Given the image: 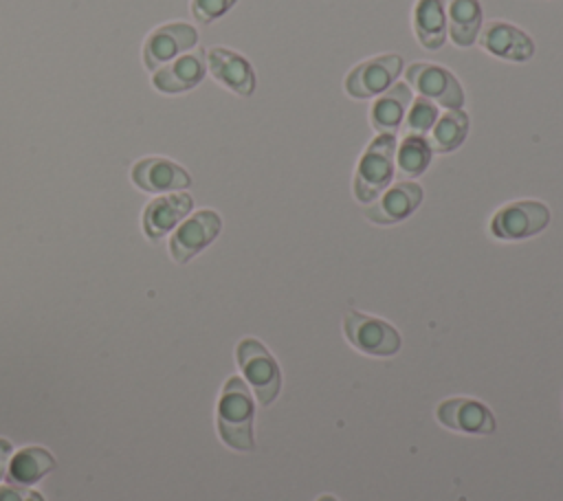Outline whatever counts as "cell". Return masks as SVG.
<instances>
[{
	"label": "cell",
	"mask_w": 563,
	"mask_h": 501,
	"mask_svg": "<svg viewBox=\"0 0 563 501\" xmlns=\"http://www.w3.org/2000/svg\"><path fill=\"white\" fill-rule=\"evenodd\" d=\"M253 415H255V404L246 382L238 376H231L224 382L222 396L218 400L220 439L233 450H242V453L253 450L255 448Z\"/></svg>",
	"instance_id": "obj_1"
},
{
	"label": "cell",
	"mask_w": 563,
	"mask_h": 501,
	"mask_svg": "<svg viewBox=\"0 0 563 501\" xmlns=\"http://www.w3.org/2000/svg\"><path fill=\"white\" fill-rule=\"evenodd\" d=\"M396 174V134H378L361 156L354 174V198L372 204L391 182Z\"/></svg>",
	"instance_id": "obj_2"
},
{
	"label": "cell",
	"mask_w": 563,
	"mask_h": 501,
	"mask_svg": "<svg viewBox=\"0 0 563 501\" xmlns=\"http://www.w3.org/2000/svg\"><path fill=\"white\" fill-rule=\"evenodd\" d=\"M235 358L244 378L253 387L257 402L262 407L273 404L282 389V371L264 343L251 336L242 338L235 347Z\"/></svg>",
	"instance_id": "obj_3"
},
{
	"label": "cell",
	"mask_w": 563,
	"mask_h": 501,
	"mask_svg": "<svg viewBox=\"0 0 563 501\" xmlns=\"http://www.w3.org/2000/svg\"><path fill=\"white\" fill-rule=\"evenodd\" d=\"M343 332L350 345L367 356H394L402 345L394 325L356 310L345 312Z\"/></svg>",
	"instance_id": "obj_4"
},
{
	"label": "cell",
	"mask_w": 563,
	"mask_h": 501,
	"mask_svg": "<svg viewBox=\"0 0 563 501\" xmlns=\"http://www.w3.org/2000/svg\"><path fill=\"white\" fill-rule=\"evenodd\" d=\"M550 224V209L539 200H517L501 207L490 220V233L499 240H526Z\"/></svg>",
	"instance_id": "obj_5"
},
{
	"label": "cell",
	"mask_w": 563,
	"mask_h": 501,
	"mask_svg": "<svg viewBox=\"0 0 563 501\" xmlns=\"http://www.w3.org/2000/svg\"><path fill=\"white\" fill-rule=\"evenodd\" d=\"M407 84L420 92V97L444 105L446 110H460L464 105V90L455 75L438 64L416 62L407 68Z\"/></svg>",
	"instance_id": "obj_6"
},
{
	"label": "cell",
	"mask_w": 563,
	"mask_h": 501,
	"mask_svg": "<svg viewBox=\"0 0 563 501\" xmlns=\"http://www.w3.org/2000/svg\"><path fill=\"white\" fill-rule=\"evenodd\" d=\"M400 73H402L400 55L372 57L356 64L347 73L343 88L352 99H369V97L383 94L391 84H396Z\"/></svg>",
	"instance_id": "obj_7"
},
{
	"label": "cell",
	"mask_w": 563,
	"mask_h": 501,
	"mask_svg": "<svg viewBox=\"0 0 563 501\" xmlns=\"http://www.w3.org/2000/svg\"><path fill=\"white\" fill-rule=\"evenodd\" d=\"M198 44V31L187 22H167L150 31L143 42V64L152 73L163 68L176 55L191 51Z\"/></svg>",
	"instance_id": "obj_8"
},
{
	"label": "cell",
	"mask_w": 563,
	"mask_h": 501,
	"mask_svg": "<svg viewBox=\"0 0 563 501\" xmlns=\"http://www.w3.org/2000/svg\"><path fill=\"white\" fill-rule=\"evenodd\" d=\"M222 229V220L216 211L202 209L187 218L169 237V255L178 264H187L202 248H207Z\"/></svg>",
	"instance_id": "obj_9"
},
{
	"label": "cell",
	"mask_w": 563,
	"mask_h": 501,
	"mask_svg": "<svg viewBox=\"0 0 563 501\" xmlns=\"http://www.w3.org/2000/svg\"><path fill=\"white\" fill-rule=\"evenodd\" d=\"M435 417L442 426L468 435H490L497 428L493 411L473 398L442 400L435 409Z\"/></svg>",
	"instance_id": "obj_10"
},
{
	"label": "cell",
	"mask_w": 563,
	"mask_h": 501,
	"mask_svg": "<svg viewBox=\"0 0 563 501\" xmlns=\"http://www.w3.org/2000/svg\"><path fill=\"white\" fill-rule=\"evenodd\" d=\"M132 182L147 193L183 191L191 185V176L178 163L163 156H147L132 165Z\"/></svg>",
	"instance_id": "obj_11"
},
{
	"label": "cell",
	"mask_w": 563,
	"mask_h": 501,
	"mask_svg": "<svg viewBox=\"0 0 563 501\" xmlns=\"http://www.w3.org/2000/svg\"><path fill=\"white\" fill-rule=\"evenodd\" d=\"M207 57V70L213 75L216 81H220L224 88L240 97H251L255 90V73L242 55L227 46H213L205 53Z\"/></svg>",
	"instance_id": "obj_12"
},
{
	"label": "cell",
	"mask_w": 563,
	"mask_h": 501,
	"mask_svg": "<svg viewBox=\"0 0 563 501\" xmlns=\"http://www.w3.org/2000/svg\"><path fill=\"white\" fill-rule=\"evenodd\" d=\"M422 202V187L418 182H396L394 187L385 189L378 198V202L369 204L365 209V218L374 224L389 226L396 222L407 220Z\"/></svg>",
	"instance_id": "obj_13"
},
{
	"label": "cell",
	"mask_w": 563,
	"mask_h": 501,
	"mask_svg": "<svg viewBox=\"0 0 563 501\" xmlns=\"http://www.w3.org/2000/svg\"><path fill=\"white\" fill-rule=\"evenodd\" d=\"M477 42L490 55L508 62H528L534 55L532 37L508 22L484 24V29H479Z\"/></svg>",
	"instance_id": "obj_14"
},
{
	"label": "cell",
	"mask_w": 563,
	"mask_h": 501,
	"mask_svg": "<svg viewBox=\"0 0 563 501\" xmlns=\"http://www.w3.org/2000/svg\"><path fill=\"white\" fill-rule=\"evenodd\" d=\"M207 75L205 51H191L174 59L169 66L156 68L152 73V86L165 94H178L194 90Z\"/></svg>",
	"instance_id": "obj_15"
},
{
	"label": "cell",
	"mask_w": 563,
	"mask_h": 501,
	"mask_svg": "<svg viewBox=\"0 0 563 501\" xmlns=\"http://www.w3.org/2000/svg\"><path fill=\"white\" fill-rule=\"evenodd\" d=\"M191 207H194V198L187 191H172V193L154 198L152 202H147V207L143 211L145 235L152 242L161 240L176 224H180V220H185V215L191 211Z\"/></svg>",
	"instance_id": "obj_16"
},
{
	"label": "cell",
	"mask_w": 563,
	"mask_h": 501,
	"mask_svg": "<svg viewBox=\"0 0 563 501\" xmlns=\"http://www.w3.org/2000/svg\"><path fill=\"white\" fill-rule=\"evenodd\" d=\"M409 103H411L409 84H400V81L391 84L372 105V112H369L372 127L378 134H385V132L396 134V130L402 125Z\"/></svg>",
	"instance_id": "obj_17"
},
{
	"label": "cell",
	"mask_w": 563,
	"mask_h": 501,
	"mask_svg": "<svg viewBox=\"0 0 563 501\" xmlns=\"http://www.w3.org/2000/svg\"><path fill=\"white\" fill-rule=\"evenodd\" d=\"M413 31L427 51L446 42V0H418L413 7Z\"/></svg>",
	"instance_id": "obj_18"
},
{
	"label": "cell",
	"mask_w": 563,
	"mask_h": 501,
	"mask_svg": "<svg viewBox=\"0 0 563 501\" xmlns=\"http://www.w3.org/2000/svg\"><path fill=\"white\" fill-rule=\"evenodd\" d=\"M55 468V457L42 446H24L9 459L7 481L13 486H33Z\"/></svg>",
	"instance_id": "obj_19"
},
{
	"label": "cell",
	"mask_w": 563,
	"mask_h": 501,
	"mask_svg": "<svg viewBox=\"0 0 563 501\" xmlns=\"http://www.w3.org/2000/svg\"><path fill=\"white\" fill-rule=\"evenodd\" d=\"M446 33L455 46L466 48L475 44L482 29L479 0H446Z\"/></svg>",
	"instance_id": "obj_20"
},
{
	"label": "cell",
	"mask_w": 563,
	"mask_h": 501,
	"mask_svg": "<svg viewBox=\"0 0 563 501\" xmlns=\"http://www.w3.org/2000/svg\"><path fill=\"white\" fill-rule=\"evenodd\" d=\"M433 149L422 134H405L396 147V171L402 178H416L431 165Z\"/></svg>",
	"instance_id": "obj_21"
},
{
	"label": "cell",
	"mask_w": 563,
	"mask_h": 501,
	"mask_svg": "<svg viewBox=\"0 0 563 501\" xmlns=\"http://www.w3.org/2000/svg\"><path fill=\"white\" fill-rule=\"evenodd\" d=\"M468 114L460 108V110H446L442 116H438L435 125L431 127V136H429V145L433 152L438 154H446L457 149L466 134H468Z\"/></svg>",
	"instance_id": "obj_22"
},
{
	"label": "cell",
	"mask_w": 563,
	"mask_h": 501,
	"mask_svg": "<svg viewBox=\"0 0 563 501\" xmlns=\"http://www.w3.org/2000/svg\"><path fill=\"white\" fill-rule=\"evenodd\" d=\"M438 105L424 97H418L413 99V105L407 114V121H405V134H422L427 136V132H431V127L435 125L438 121Z\"/></svg>",
	"instance_id": "obj_23"
},
{
	"label": "cell",
	"mask_w": 563,
	"mask_h": 501,
	"mask_svg": "<svg viewBox=\"0 0 563 501\" xmlns=\"http://www.w3.org/2000/svg\"><path fill=\"white\" fill-rule=\"evenodd\" d=\"M238 0H191V13L200 24H211L222 18Z\"/></svg>",
	"instance_id": "obj_24"
},
{
	"label": "cell",
	"mask_w": 563,
	"mask_h": 501,
	"mask_svg": "<svg viewBox=\"0 0 563 501\" xmlns=\"http://www.w3.org/2000/svg\"><path fill=\"white\" fill-rule=\"evenodd\" d=\"M0 501H44V497L26 486H0Z\"/></svg>",
	"instance_id": "obj_25"
},
{
	"label": "cell",
	"mask_w": 563,
	"mask_h": 501,
	"mask_svg": "<svg viewBox=\"0 0 563 501\" xmlns=\"http://www.w3.org/2000/svg\"><path fill=\"white\" fill-rule=\"evenodd\" d=\"M13 455V446L9 439L0 437V479H4L7 475V468H9V459Z\"/></svg>",
	"instance_id": "obj_26"
},
{
	"label": "cell",
	"mask_w": 563,
	"mask_h": 501,
	"mask_svg": "<svg viewBox=\"0 0 563 501\" xmlns=\"http://www.w3.org/2000/svg\"><path fill=\"white\" fill-rule=\"evenodd\" d=\"M317 501H339L336 497H332V494H321Z\"/></svg>",
	"instance_id": "obj_27"
}]
</instances>
